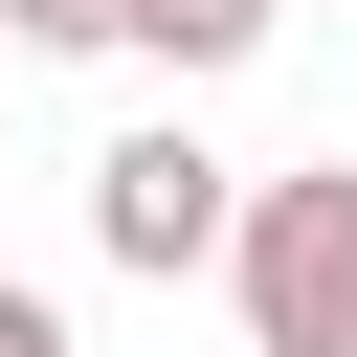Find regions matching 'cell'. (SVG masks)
<instances>
[{"mask_svg": "<svg viewBox=\"0 0 357 357\" xmlns=\"http://www.w3.org/2000/svg\"><path fill=\"white\" fill-rule=\"evenodd\" d=\"M268 22H290V0H134V45H156V67H245Z\"/></svg>", "mask_w": 357, "mask_h": 357, "instance_id": "cell-3", "label": "cell"}, {"mask_svg": "<svg viewBox=\"0 0 357 357\" xmlns=\"http://www.w3.org/2000/svg\"><path fill=\"white\" fill-rule=\"evenodd\" d=\"M223 290H245V357H357V156H290V178H245V223H223Z\"/></svg>", "mask_w": 357, "mask_h": 357, "instance_id": "cell-1", "label": "cell"}, {"mask_svg": "<svg viewBox=\"0 0 357 357\" xmlns=\"http://www.w3.org/2000/svg\"><path fill=\"white\" fill-rule=\"evenodd\" d=\"M22 45H134V0H0Z\"/></svg>", "mask_w": 357, "mask_h": 357, "instance_id": "cell-4", "label": "cell"}, {"mask_svg": "<svg viewBox=\"0 0 357 357\" xmlns=\"http://www.w3.org/2000/svg\"><path fill=\"white\" fill-rule=\"evenodd\" d=\"M0 357H67V312H45V290H0Z\"/></svg>", "mask_w": 357, "mask_h": 357, "instance_id": "cell-5", "label": "cell"}, {"mask_svg": "<svg viewBox=\"0 0 357 357\" xmlns=\"http://www.w3.org/2000/svg\"><path fill=\"white\" fill-rule=\"evenodd\" d=\"M223 223H245V178H223L178 112L89 156V245H112V268H223Z\"/></svg>", "mask_w": 357, "mask_h": 357, "instance_id": "cell-2", "label": "cell"}, {"mask_svg": "<svg viewBox=\"0 0 357 357\" xmlns=\"http://www.w3.org/2000/svg\"><path fill=\"white\" fill-rule=\"evenodd\" d=\"M0 45H22V22H0Z\"/></svg>", "mask_w": 357, "mask_h": 357, "instance_id": "cell-6", "label": "cell"}]
</instances>
